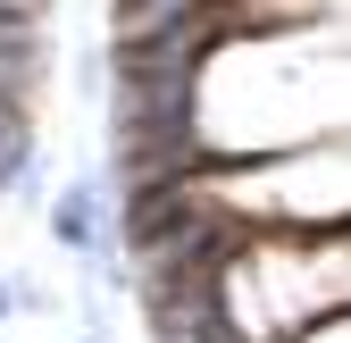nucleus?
Wrapping results in <instances>:
<instances>
[{"label": "nucleus", "mask_w": 351, "mask_h": 343, "mask_svg": "<svg viewBox=\"0 0 351 343\" xmlns=\"http://www.w3.org/2000/svg\"><path fill=\"white\" fill-rule=\"evenodd\" d=\"M9 310H17V285H0V318H9Z\"/></svg>", "instance_id": "20e7f679"}, {"label": "nucleus", "mask_w": 351, "mask_h": 343, "mask_svg": "<svg viewBox=\"0 0 351 343\" xmlns=\"http://www.w3.org/2000/svg\"><path fill=\"white\" fill-rule=\"evenodd\" d=\"M51 243L59 251H101V193L93 185H67L51 201Z\"/></svg>", "instance_id": "f257e3e1"}, {"label": "nucleus", "mask_w": 351, "mask_h": 343, "mask_svg": "<svg viewBox=\"0 0 351 343\" xmlns=\"http://www.w3.org/2000/svg\"><path fill=\"white\" fill-rule=\"evenodd\" d=\"M109 9H117V34L109 42H143V34H167L176 17H193L201 0H109Z\"/></svg>", "instance_id": "f03ea898"}, {"label": "nucleus", "mask_w": 351, "mask_h": 343, "mask_svg": "<svg viewBox=\"0 0 351 343\" xmlns=\"http://www.w3.org/2000/svg\"><path fill=\"white\" fill-rule=\"evenodd\" d=\"M9 9H17V17H42V9H51V0H9Z\"/></svg>", "instance_id": "7ed1b4c3"}]
</instances>
